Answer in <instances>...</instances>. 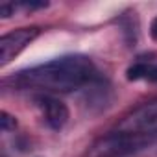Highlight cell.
Wrapping results in <instances>:
<instances>
[{"mask_svg":"<svg viewBox=\"0 0 157 157\" xmlns=\"http://www.w3.org/2000/svg\"><path fill=\"white\" fill-rule=\"evenodd\" d=\"M96 67L87 56H63L37 67L24 68L11 78L13 87L21 91H41L48 93H70L96 78Z\"/></svg>","mask_w":157,"mask_h":157,"instance_id":"6da1fadb","label":"cell"},{"mask_svg":"<svg viewBox=\"0 0 157 157\" xmlns=\"http://www.w3.org/2000/svg\"><path fill=\"white\" fill-rule=\"evenodd\" d=\"M153 142V135L148 133H131V131H113L100 140H96L87 157H128L148 148Z\"/></svg>","mask_w":157,"mask_h":157,"instance_id":"7a4b0ae2","label":"cell"},{"mask_svg":"<svg viewBox=\"0 0 157 157\" xmlns=\"http://www.w3.org/2000/svg\"><path fill=\"white\" fill-rule=\"evenodd\" d=\"M120 131H131V133H148L155 135L157 131V100L140 105L131 115H128L120 126Z\"/></svg>","mask_w":157,"mask_h":157,"instance_id":"3957f363","label":"cell"},{"mask_svg":"<svg viewBox=\"0 0 157 157\" xmlns=\"http://www.w3.org/2000/svg\"><path fill=\"white\" fill-rule=\"evenodd\" d=\"M39 35V28H19L11 33L0 37V65H8L15 56H19L35 37Z\"/></svg>","mask_w":157,"mask_h":157,"instance_id":"277c9868","label":"cell"},{"mask_svg":"<svg viewBox=\"0 0 157 157\" xmlns=\"http://www.w3.org/2000/svg\"><path fill=\"white\" fill-rule=\"evenodd\" d=\"M35 102H37L39 109H41V113H43L46 124H48L52 129H61V128L68 122L70 113H68V107H67L61 100L54 98L52 94H41V96H37Z\"/></svg>","mask_w":157,"mask_h":157,"instance_id":"5b68a950","label":"cell"},{"mask_svg":"<svg viewBox=\"0 0 157 157\" xmlns=\"http://www.w3.org/2000/svg\"><path fill=\"white\" fill-rule=\"evenodd\" d=\"M126 78H128L129 82H137V80L157 82V65L139 61V63H135V65H131V67L128 68Z\"/></svg>","mask_w":157,"mask_h":157,"instance_id":"8992f818","label":"cell"},{"mask_svg":"<svg viewBox=\"0 0 157 157\" xmlns=\"http://www.w3.org/2000/svg\"><path fill=\"white\" fill-rule=\"evenodd\" d=\"M0 128H2L4 133L15 129V128H17V120H15V117H11L10 113L2 111V113H0Z\"/></svg>","mask_w":157,"mask_h":157,"instance_id":"52a82bcc","label":"cell"},{"mask_svg":"<svg viewBox=\"0 0 157 157\" xmlns=\"http://www.w3.org/2000/svg\"><path fill=\"white\" fill-rule=\"evenodd\" d=\"M15 8H17L15 4H10V2H2V4H0V15H2V17L6 19V17H10V15L15 11Z\"/></svg>","mask_w":157,"mask_h":157,"instance_id":"ba28073f","label":"cell"},{"mask_svg":"<svg viewBox=\"0 0 157 157\" xmlns=\"http://www.w3.org/2000/svg\"><path fill=\"white\" fill-rule=\"evenodd\" d=\"M150 35L153 41H157V17L151 21V26H150Z\"/></svg>","mask_w":157,"mask_h":157,"instance_id":"9c48e42d","label":"cell"}]
</instances>
